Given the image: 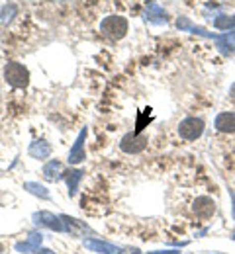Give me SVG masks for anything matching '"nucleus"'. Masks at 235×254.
I'll return each instance as SVG.
<instances>
[{
    "label": "nucleus",
    "instance_id": "f257e3e1",
    "mask_svg": "<svg viewBox=\"0 0 235 254\" xmlns=\"http://www.w3.org/2000/svg\"><path fill=\"white\" fill-rule=\"evenodd\" d=\"M4 78L14 88H26L30 84V70L22 63L10 61V63L4 66Z\"/></svg>",
    "mask_w": 235,
    "mask_h": 254
},
{
    "label": "nucleus",
    "instance_id": "f03ea898",
    "mask_svg": "<svg viewBox=\"0 0 235 254\" xmlns=\"http://www.w3.org/2000/svg\"><path fill=\"white\" fill-rule=\"evenodd\" d=\"M100 32L108 39H122L128 33V20L124 16H108L102 20Z\"/></svg>",
    "mask_w": 235,
    "mask_h": 254
},
{
    "label": "nucleus",
    "instance_id": "7ed1b4c3",
    "mask_svg": "<svg viewBox=\"0 0 235 254\" xmlns=\"http://www.w3.org/2000/svg\"><path fill=\"white\" fill-rule=\"evenodd\" d=\"M204 122L200 118H184L180 124H178V135L184 139V141H196L200 139L202 133H204Z\"/></svg>",
    "mask_w": 235,
    "mask_h": 254
},
{
    "label": "nucleus",
    "instance_id": "20e7f679",
    "mask_svg": "<svg viewBox=\"0 0 235 254\" xmlns=\"http://www.w3.org/2000/svg\"><path fill=\"white\" fill-rule=\"evenodd\" d=\"M145 147H147V137H143L139 133H128L120 141V149L128 155H137V153L145 151Z\"/></svg>",
    "mask_w": 235,
    "mask_h": 254
},
{
    "label": "nucleus",
    "instance_id": "39448f33",
    "mask_svg": "<svg viewBox=\"0 0 235 254\" xmlns=\"http://www.w3.org/2000/svg\"><path fill=\"white\" fill-rule=\"evenodd\" d=\"M34 223L37 227H45V229H51L55 233H65V225L61 221V217H55L49 211H37V213H34Z\"/></svg>",
    "mask_w": 235,
    "mask_h": 254
},
{
    "label": "nucleus",
    "instance_id": "423d86ee",
    "mask_svg": "<svg viewBox=\"0 0 235 254\" xmlns=\"http://www.w3.org/2000/svg\"><path fill=\"white\" fill-rule=\"evenodd\" d=\"M192 211L196 213L198 219L206 221L216 213V201L212 197H208V195H200V197H196V201L192 205Z\"/></svg>",
    "mask_w": 235,
    "mask_h": 254
},
{
    "label": "nucleus",
    "instance_id": "0eeeda50",
    "mask_svg": "<svg viewBox=\"0 0 235 254\" xmlns=\"http://www.w3.org/2000/svg\"><path fill=\"white\" fill-rule=\"evenodd\" d=\"M84 249H88L90 253H98V254H124L120 247L112 245V243H104L100 239H84Z\"/></svg>",
    "mask_w": 235,
    "mask_h": 254
},
{
    "label": "nucleus",
    "instance_id": "6e6552de",
    "mask_svg": "<svg viewBox=\"0 0 235 254\" xmlns=\"http://www.w3.org/2000/svg\"><path fill=\"white\" fill-rule=\"evenodd\" d=\"M86 133H88L86 127L80 129V133H78L75 145L71 147V151H69V159H67L71 164H78V162H82V160L86 159V153H84V139H86Z\"/></svg>",
    "mask_w": 235,
    "mask_h": 254
},
{
    "label": "nucleus",
    "instance_id": "1a4fd4ad",
    "mask_svg": "<svg viewBox=\"0 0 235 254\" xmlns=\"http://www.w3.org/2000/svg\"><path fill=\"white\" fill-rule=\"evenodd\" d=\"M41 243H43V235H41L39 231H34V233L28 235V239H26L24 243H16L14 249H16V253H20V254L35 253V251L41 247Z\"/></svg>",
    "mask_w": 235,
    "mask_h": 254
},
{
    "label": "nucleus",
    "instance_id": "9d476101",
    "mask_svg": "<svg viewBox=\"0 0 235 254\" xmlns=\"http://www.w3.org/2000/svg\"><path fill=\"white\" fill-rule=\"evenodd\" d=\"M145 20L151 22V24H167L168 22V12L165 8H161L159 4L151 2L147 8H145Z\"/></svg>",
    "mask_w": 235,
    "mask_h": 254
},
{
    "label": "nucleus",
    "instance_id": "9b49d317",
    "mask_svg": "<svg viewBox=\"0 0 235 254\" xmlns=\"http://www.w3.org/2000/svg\"><path fill=\"white\" fill-rule=\"evenodd\" d=\"M41 176L47 180V182H57L61 178H65V172H63V166L59 160H49L43 170H41Z\"/></svg>",
    "mask_w": 235,
    "mask_h": 254
},
{
    "label": "nucleus",
    "instance_id": "f8f14e48",
    "mask_svg": "<svg viewBox=\"0 0 235 254\" xmlns=\"http://www.w3.org/2000/svg\"><path fill=\"white\" fill-rule=\"evenodd\" d=\"M214 127L220 133H235V112H222L216 118Z\"/></svg>",
    "mask_w": 235,
    "mask_h": 254
},
{
    "label": "nucleus",
    "instance_id": "ddd939ff",
    "mask_svg": "<svg viewBox=\"0 0 235 254\" xmlns=\"http://www.w3.org/2000/svg\"><path fill=\"white\" fill-rule=\"evenodd\" d=\"M176 28L180 30V32H190L194 33V35H204V37H212V39H218V35H214V33H210L208 30H204L200 26H194L188 18H178L176 20Z\"/></svg>",
    "mask_w": 235,
    "mask_h": 254
},
{
    "label": "nucleus",
    "instance_id": "4468645a",
    "mask_svg": "<svg viewBox=\"0 0 235 254\" xmlns=\"http://www.w3.org/2000/svg\"><path fill=\"white\" fill-rule=\"evenodd\" d=\"M28 153H30V157H32V159L43 160V159H47V157L51 155V145H49L47 141L39 139V141H34V143L30 145Z\"/></svg>",
    "mask_w": 235,
    "mask_h": 254
},
{
    "label": "nucleus",
    "instance_id": "2eb2a0df",
    "mask_svg": "<svg viewBox=\"0 0 235 254\" xmlns=\"http://www.w3.org/2000/svg\"><path fill=\"white\" fill-rule=\"evenodd\" d=\"M61 221L65 225V233H71V235H75V237H78V235L90 231L84 223H80L78 219H73V217H69V215H61Z\"/></svg>",
    "mask_w": 235,
    "mask_h": 254
},
{
    "label": "nucleus",
    "instance_id": "dca6fc26",
    "mask_svg": "<svg viewBox=\"0 0 235 254\" xmlns=\"http://www.w3.org/2000/svg\"><path fill=\"white\" fill-rule=\"evenodd\" d=\"M218 49L224 55H234L235 53V32H228L224 35H218Z\"/></svg>",
    "mask_w": 235,
    "mask_h": 254
},
{
    "label": "nucleus",
    "instance_id": "f3484780",
    "mask_svg": "<svg viewBox=\"0 0 235 254\" xmlns=\"http://www.w3.org/2000/svg\"><path fill=\"white\" fill-rule=\"evenodd\" d=\"M82 176H84V170H69V172H65V180H67V188L71 197H75Z\"/></svg>",
    "mask_w": 235,
    "mask_h": 254
},
{
    "label": "nucleus",
    "instance_id": "a211bd4d",
    "mask_svg": "<svg viewBox=\"0 0 235 254\" xmlns=\"http://www.w3.org/2000/svg\"><path fill=\"white\" fill-rule=\"evenodd\" d=\"M16 12H18L16 4H6V6H2V10H0V26H8V24L14 20Z\"/></svg>",
    "mask_w": 235,
    "mask_h": 254
},
{
    "label": "nucleus",
    "instance_id": "6ab92c4d",
    "mask_svg": "<svg viewBox=\"0 0 235 254\" xmlns=\"http://www.w3.org/2000/svg\"><path fill=\"white\" fill-rule=\"evenodd\" d=\"M24 190H28L30 193H34V195L41 197V199H49V197H51L47 188H43V186L37 184V182H26V184H24Z\"/></svg>",
    "mask_w": 235,
    "mask_h": 254
},
{
    "label": "nucleus",
    "instance_id": "aec40b11",
    "mask_svg": "<svg viewBox=\"0 0 235 254\" xmlns=\"http://www.w3.org/2000/svg\"><path fill=\"white\" fill-rule=\"evenodd\" d=\"M214 26H216L218 30H234L235 16H226V14H222V16H218V18L214 20Z\"/></svg>",
    "mask_w": 235,
    "mask_h": 254
},
{
    "label": "nucleus",
    "instance_id": "412c9836",
    "mask_svg": "<svg viewBox=\"0 0 235 254\" xmlns=\"http://www.w3.org/2000/svg\"><path fill=\"white\" fill-rule=\"evenodd\" d=\"M147 254H180L178 251H155V253H147Z\"/></svg>",
    "mask_w": 235,
    "mask_h": 254
},
{
    "label": "nucleus",
    "instance_id": "4be33fe9",
    "mask_svg": "<svg viewBox=\"0 0 235 254\" xmlns=\"http://www.w3.org/2000/svg\"><path fill=\"white\" fill-rule=\"evenodd\" d=\"M35 254H55L53 251H49V249H37Z\"/></svg>",
    "mask_w": 235,
    "mask_h": 254
},
{
    "label": "nucleus",
    "instance_id": "5701e85b",
    "mask_svg": "<svg viewBox=\"0 0 235 254\" xmlns=\"http://www.w3.org/2000/svg\"><path fill=\"white\" fill-rule=\"evenodd\" d=\"M230 100H232V102H235V82L232 84V88H230Z\"/></svg>",
    "mask_w": 235,
    "mask_h": 254
},
{
    "label": "nucleus",
    "instance_id": "b1692460",
    "mask_svg": "<svg viewBox=\"0 0 235 254\" xmlns=\"http://www.w3.org/2000/svg\"><path fill=\"white\" fill-rule=\"evenodd\" d=\"M230 193H232V203H234L232 205V213H234V219H235V191H230Z\"/></svg>",
    "mask_w": 235,
    "mask_h": 254
},
{
    "label": "nucleus",
    "instance_id": "393cba45",
    "mask_svg": "<svg viewBox=\"0 0 235 254\" xmlns=\"http://www.w3.org/2000/svg\"><path fill=\"white\" fill-rule=\"evenodd\" d=\"M232 239H234V241H235V231H234V233H232Z\"/></svg>",
    "mask_w": 235,
    "mask_h": 254
},
{
    "label": "nucleus",
    "instance_id": "a878e982",
    "mask_svg": "<svg viewBox=\"0 0 235 254\" xmlns=\"http://www.w3.org/2000/svg\"><path fill=\"white\" fill-rule=\"evenodd\" d=\"M0 254H2V247H0Z\"/></svg>",
    "mask_w": 235,
    "mask_h": 254
}]
</instances>
